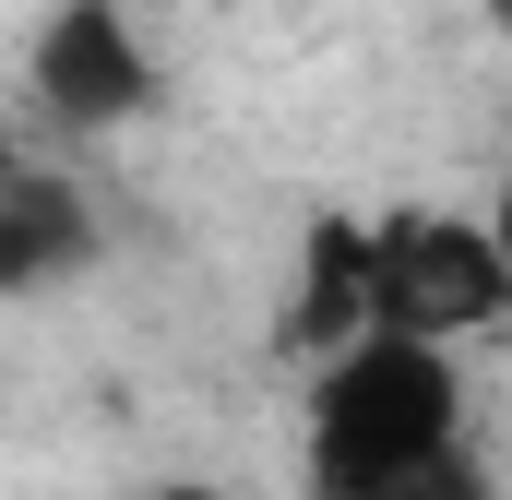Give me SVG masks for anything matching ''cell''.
Here are the masks:
<instances>
[{"label": "cell", "mask_w": 512, "mask_h": 500, "mask_svg": "<svg viewBox=\"0 0 512 500\" xmlns=\"http://www.w3.org/2000/svg\"><path fill=\"white\" fill-rule=\"evenodd\" d=\"M453 417H465V393H453L441 346H417V334L346 346L322 370V393H310V477H322V500H358L382 477H405V465H429V453H453Z\"/></svg>", "instance_id": "cell-1"}, {"label": "cell", "mask_w": 512, "mask_h": 500, "mask_svg": "<svg viewBox=\"0 0 512 500\" xmlns=\"http://www.w3.org/2000/svg\"><path fill=\"white\" fill-rule=\"evenodd\" d=\"M370 298H382V334L441 346V334L501 322L512 274L489 250V227H465V215H393V227H370Z\"/></svg>", "instance_id": "cell-2"}, {"label": "cell", "mask_w": 512, "mask_h": 500, "mask_svg": "<svg viewBox=\"0 0 512 500\" xmlns=\"http://www.w3.org/2000/svg\"><path fill=\"white\" fill-rule=\"evenodd\" d=\"M36 96L72 131H108V120H131V108L155 96V60H143V36H131L120 0H60V12H48V36H36Z\"/></svg>", "instance_id": "cell-3"}, {"label": "cell", "mask_w": 512, "mask_h": 500, "mask_svg": "<svg viewBox=\"0 0 512 500\" xmlns=\"http://www.w3.org/2000/svg\"><path fill=\"white\" fill-rule=\"evenodd\" d=\"M382 334V298H370V227L322 215L310 250H298V310H286V346L298 358H346Z\"/></svg>", "instance_id": "cell-4"}, {"label": "cell", "mask_w": 512, "mask_h": 500, "mask_svg": "<svg viewBox=\"0 0 512 500\" xmlns=\"http://www.w3.org/2000/svg\"><path fill=\"white\" fill-rule=\"evenodd\" d=\"M96 250L84 227V191L48 179V167H0V286H48Z\"/></svg>", "instance_id": "cell-5"}, {"label": "cell", "mask_w": 512, "mask_h": 500, "mask_svg": "<svg viewBox=\"0 0 512 500\" xmlns=\"http://www.w3.org/2000/svg\"><path fill=\"white\" fill-rule=\"evenodd\" d=\"M358 500H501V489H489L477 453L453 441V453H429V465H405V477H382V489H358Z\"/></svg>", "instance_id": "cell-6"}, {"label": "cell", "mask_w": 512, "mask_h": 500, "mask_svg": "<svg viewBox=\"0 0 512 500\" xmlns=\"http://www.w3.org/2000/svg\"><path fill=\"white\" fill-rule=\"evenodd\" d=\"M489 250H501V274H512V191H501V215H489Z\"/></svg>", "instance_id": "cell-7"}, {"label": "cell", "mask_w": 512, "mask_h": 500, "mask_svg": "<svg viewBox=\"0 0 512 500\" xmlns=\"http://www.w3.org/2000/svg\"><path fill=\"white\" fill-rule=\"evenodd\" d=\"M167 500H215V489H167Z\"/></svg>", "instance_id": "cell-8"}, {"label": "cell", "mask_w": 512, "mask_h": 500, "mask_svg": "<svg viewBox=\"0 0 512 500\" xmlns=\"http://www.w3.org/2000/svg\"><path fill=\"white\" fill-rule=\"evenodd\" d=\"M489 12H501V24H512V0H489Z\"/></svg>", "instance_id": "cell-9"}]
</instances>
